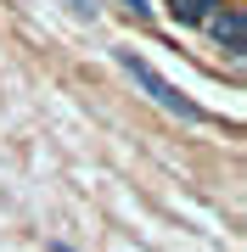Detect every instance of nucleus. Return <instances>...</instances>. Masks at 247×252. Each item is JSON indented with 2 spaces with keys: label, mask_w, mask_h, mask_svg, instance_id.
I'll return each mask as SVG.
<instances>
[{
  "label": "nucleus",
  "mask_w": 247,
  "mask_h": 252,
  "mask_svg": "<svg viewBox=\"0 0 247 252\" xmlns=\"http://www.w3.org/2000/svg\"><path fill=\"white\" fill-rule=\"evenodd\" d=\"M118 67H124V73H129V79H135V84H141V90H146V95H152L163 112L185 118V124H202V107H197V101H191V95H180V90H174V84L163 79V73H157L152 62H141L135 51H118Z\"/></svg>",
  "instance_id": "nucleus-1"
},
{
  "label": "nucleus",
  "mask_w": 247,
  "mask_h": 252,
  "mask_svg": "<svg viewBox=\"0 0 247 252\" xmlns=\"http://www.w3.org/2000/svg\"><path fill=\"white\" fill-rule=\"evenodd\" d=\"M202 28L219 39L225 56H236V62H242V51H247V11H242V6H213Z\"/></svg>",
  "instance_id": "nucleus-2"
},
{
  "label": "nucleus",
  "mask_w": 247,
  "mask_h": 252,
  "mask_svg": "<svg viewBox=\"0 0 247 252\" xmlns=\"http://www.w3.org/2000/svg\"><path fill=\"white\" fill-rule=\"evenodd\" d=\"M213 6H219V0H169V17L174 23H208Z\"/></svg>",
  "instance_id": "nucleus-3"
},
{
  "label": "nucleus",
  "mask_w": 247,
  "mask_h": 252,
  "mask_svg": "<svg viewBox=\"0 0 247 252\" xmlns=\"http://www.w3.org/2000/svg\"><path fill=\"white\" fill-rule=\"evenodd\" d=\"M124 6H129V11H135V17H146V0H124Z\"/></svg>",
  "instance_id": "nucleus-4"
},
{
  "label": "nucleus",
  "mask_w": 247,
  "mask_h": 252,
  "mask_svg": "<svg viewBox=\"0 0 247 252\" xmlns=\"http://www.w3.org/2000/svg\"><path fill=\"white\" fill-rule=\"evenodd\" d=\"M51 252H73V247H62V241H56V247H51Z\"/></svg>",
  "instance_id": "nucleus-5"
}]
</instances>
